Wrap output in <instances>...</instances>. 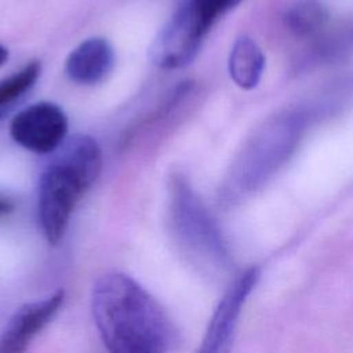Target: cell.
Masks as SVG:
<instances>
[{"mask_svg":"<svg viewBox=\"0 0 353 353\" xmlns=\"http://www.w3.org/2000/svg\"><path fill=\"white\" fill-rule=\"evenodd\" d=\"M114 61L113 48L102 37H91L80 43L66 58L68 77L84 85L97 84L106 77Z\"/></svg>","mask_w":353,"mask_h":353,"instance_id":"obj_9","label":"cell"},{"mask_svg":"<svg viewBox=\"0 0 353 353\" xmlns=\"http://www.w3.org/2000/svg\"><path fill=\"white\" fill-rule=\"evenodd\" d=\"M7 58H8V50L0 44V66L6 63Z\"/></svg>","mask_w":353,"mask_h":353,"instance_id":"obj_14","label":"cell"},{"mask_svg":"<svg viewBox=\"0 0 353 353\" xmlns=\"http://www.w3.org/2000/svg\"><path fill=\"white\" fill-rule=\"evenodd\" d=\"M41 65L37 61L29 62L17 73L0 80V108L18 99L30 90L40 76Z\"/></svg>","mask_w":353,"mask_h":353,"instance_id":"obj_12","label":"cell"},{"mask_svg":"<svg viewBox=\"0 0 353 353\" xmlns=\"http://www.w3.org/2000/svg\"><path fill=\"white\" fill-rule=\"evenodd\" d=\"M68 117L52 102L41 101L22 109L10 124L12 139L26 150L46 154L55 152L66 138Z\"/></svg>","mask_w":353,"mask_h":353,"instance_id":"obj_6","label":"cell"},{"mask_svg":"<svg viewBox=\"0 0 353 353\" xmlns=\"http://www.w3.org/2000/svg\"><path fill=\"white\" fill-rule=\"evenodd\" d=\"M258 279L259 269L256 266H251L234 277L216 305L196 353L230 352L240 313Z\"/></svg>","mask_w":353,"mask_h":353,"instance_id":"obj_7","label":"cell"},{"mask_svg":"<svg viewBox=\"0 0 353 353\" xmlns=\"http://www.w3.org/2000/svg\"><path fill=\"white\" fill-rule=\"evenodd\" d=\"M12 210H14V203L7 197L0 196V216L10 214Z\"/></svg>","mask_w":353,"mask_h":353,"instance_id":"obj_13","label":"cell"},{"mask_svg":"<svg viewBox=\"0 0 353 353\" xmlns=\"http://www.w3.org/2000/svg\"><path fill=\"white\" fill-rule=\"evenodd\" d=\"M263 68L265 57L258 44L247 36L239 37L229 55V73L233 81L244 90H251L259 83Z\"/></svg>","mask_w":353,"mask_h":353,"instance_id":"obj_10","label":"cell"},{"mask_svg":"<svg viewBox=\"0 0 353 353\" xmlns=\"http://www.w3.org/2000/svg\"><path fill=\"white\" fill-rule=\"evenodd\" d=\"M241 0H185L154 40L150 57L163 69H178L197 55L212 25Z\"/></svg>","mask_w":353,"mask_h":353,"instance_id":"obj_4","label":"cell"},{"mask_svg":"<svg viewBox=\"0 0 353 353\" xmlns=\"http://www.w3.org/2000/svg\"><path fill=\"white\" fill-rule=\"evenodd\" d=\"M102 168L101 148L88 135H73L55 150L39 181L37 211L48 243L58 244L77 203Z\"/></svg>","mask_w":353,"mask_h":353,"instance_id":"obj_2","label":"cell"},{"mask_svg":"<svg viewBox=\"0 0 353 353\" xmlns=\"http://www.w3.org/2000/svg\"><path fill=\"white\" fill-rule=\"evenodd\" d=\"M172 221L183 244L201 261L225 269L230 265L226 243L205 207L182 179L172 181Z\"/></svg>","mask_w":353,"mask_h":353,"instance_id":"obj_5","label":"cell"},{"mask_svg":"<svg viewBox=\"0 0 353 353\" xmlns=\"http://www.w3.org/2000/svg\"><path fill=\"white\" fill-rule=\"evenodd\" d=\"M0 116H1V112H0Z\"/></svg>","mask_w":353,"mask_h":353,"instance_id":"obj_15","label":"cell"},{"mask_svg":"<svg viewBox=\"0 0 353 353\" xmlns=\"http://www.w3.org/2000/svg\"><path fill=\"white\" fill-rule=\"evenodd\" d=\"M328 18L319 0H298L285 14V25L298 37H316L327 28Z\"/></svg>","mask_w":353,"mask_h":353,"instance_id":"obj_11","label":"cell"},{"mask_svg":"<svg viewBox=\"0 0 353 353\" xmlns=\"http://www.w3.org/2000/svg\"><path fill=\"white\" fill-rule=\"evenodd\" d=\"M303 110H285L268 119L239 154L225 186L226 201L262 188L295 152L306 128Z\"/></svg>","mask_w":353,"mask_h":353,"instance_id":"obj_3","label":"cell"},{"mask_svg":"<svg viewBox=\"0 0 353 353\" xmlns=\"http://www.w3.org/2000/svg\"><path fill=\"white\" fill-rule=\"evenodd\" d=\"M94 323L110 353H165L175 331L159 302L134 279L110 272L94 284Z\"/></svg>","mask_w":353,"mask_h":353,"instance_id":"obj_1","label":"cell"},{"mask_svg":"<svg viewBox=\"0 0 353 353\" xmlns=\"http://www.w3.org/2000/svg\"><path fill=\"white\" fill-rule=\"evenodd\" d=\"M62 290L50 296L25 303L10 319L0 338V353H25L30 341L51 321L63 303Z\"/></svg>","mask_w":353,"mask_h":353,"instance_id":"obj_8","label":"cell"}]
</instances>
